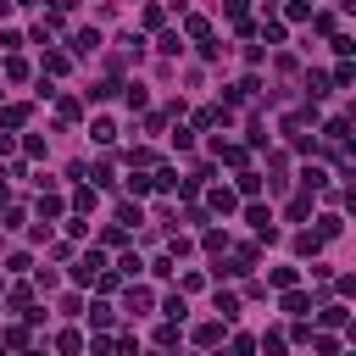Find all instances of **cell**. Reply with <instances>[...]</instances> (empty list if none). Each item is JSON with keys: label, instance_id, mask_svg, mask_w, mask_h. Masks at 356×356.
<instances>
[{"label": "cell", "instance_id": "obj_1", "mask_svg": "<svg viewBox=\"0 0 356 356\" xmlns=\"http://www.w3.org/2000/svg\"><path fill=\"white\" fill-rule=\"evenodd\" d=\"M95 273H106V256L101 251H84L78 267H73V284H95Z\"/></svg>", "mask_w": 356, "mask_h": 356}, {"label": "cell", "instance_id": "obj_2", "mask_svg": "<svg viewBox=\"0 0 356 356\" xmlns=\"http://www.w3.org/2000/svg\"><path fill=\"white\" fill-rule=\"evenodd\" d=\"M284 312H290V318H306V312H312V295H306V290H284Z\"/></svg>", "mask_w": 356, "mask_h": 356}, {"label": "cell", "instance_id": "obj_3", "mask_svg": "<svg viewBox=\"0 0 356 356\" xmlns=\"http://www.w3.org/2000/svg\"><path fill=\"white\" fill-rule=\"evenodd\" d=\"M117 222H123V229H140V222H145L140 201H117Z\"/></svg>", "mask_w": 356, "mask_h": 356}, {"label": "cell", "instance_id": "obj_4", "mask_svg": "<svg viewBox=\"0 0 356 356\" xmlns=\"http://www.w3.org/2000/svg\"><path fill=\"white\" fill-rule=\"evenodd\" d=\"M56 351H62V356H84V334H78V329H62V334H56Z\"/></svg>", "mask_w": 356, "mask_h": 356}, {"label": "cell", "instance_id": "obj_5", "mask_svg": "<svg viewBox=\"0 0 356 356\" xmlns=\"http://www.w3.org/2000/svg\"><path fill=\"white\" fill-rule=\"evenodd\" d=\"M89 140H95V145H112V140H117V123L95 117V123H89Z\"/></svg>", "mask_w": 356, "mask_h": 356}, {"label": "cell", "instance_id": "obj_6", "mask_svg": "<svg viewBox=\"0 0 356 356\" xmlns=\"http://www.w3.org/2000/svg\"><path fill=\"white\" fill-rule=\"evenodd\" d=\"M62 212H67L62 195H39V222H51V217H62Z\"/></svg>", "mask_w": 356, "mask_h": 356}, {"label": "cell", "instance_id": "obj_7", "mask_svg": "<svg viewBox=\"0 0 356 356\" xmlns=\"http://www.w3.org/2000/svg\"><path fill=\"white\" fill-rule=\"evenodd\" d=\"M306 95H312V101H323V95H334V84H329L323 73H306Z\"/></svg>", "mask_w": 356, "mask_h": 356}, {"label": "cell", "instance_id": "obj_8", "mask_svg": "<svg viewBox=\"0 0 356 356\" xmlns=\"http://www.w3.org/2000/svg\"><path fill=\"white\" fill-rule=\"evenodd\" d=\"M217 312H222V323L240 318V295H234V290H217Z\"/></svg>", "mask_w": 356, "mask_h": 356}, {"label": "cell", "instance_id": "obj_9", "mask_svg": "<svg viewBox=\"0 0 356 356\" xmlns=\"http://www.w3.org/2000/svg\"><path fill=\"white\" fill-rule=\"evenodd\" d=\"M28 123V106H0V128H23Z\"/></svg>", "mask_w": 356, "mask_h": 356}, {"label": "cell", "instance_id": "obj_10", "mask_svg": "<svg viewBox=\"0 0 356 356\" xmlns=\"http://www.w3.org/2000/svg\"><path fill=\"white\" fill-rule=\"evenodd\" d=\"M306 345L318 351V356H334V351H340V340H334V334H318V329H312V340H306Z\"/></svg>", "mask_w": 356, "mask_h": 356}, {"label": "cell", "instance_id": "obj_11", "mask_svg": "<svg viewBox=\"0 0 356 356\" xmlns=\"http://www.w3.org/2000/svg\"><path fill=\"white\" fill-rule=\"evenodd\" d=\"M128 312H151V290H145V284L128 290Z\"/></svg>", "mask_w": 356, "mask_h": 356}, {"label": "cell", "instance_id": "obj_12", "mask_svg": "<svg viewBox=\"0 0 356 356\" xmlns=\"http://www.w3.org/2000/svg\"><path fill=\"white\" fill-rule=\"evenodd\" d=\"M217 156L229 162V167H245V145H222V140H217Z\"/></svg>", "mask_w": 356, "mask_h": 356}, {"label": "cell", "instance_id": "obj_13", "mask_svg": "<svg viewBox=\"0 0 356 356\" xmlns=\"http://www.w3.org/2000/svg\"><path fill=\"white\" fill-rule=\"evenodd\" d=\"M162 312H167V323H184V290L167 295V306H162Z\"/></svg>", "mask_w": 356, "mask_h": 356}, {"label": "cell", "instance_id": "obj_14", "mask_svg": "<svg viewBox=\"0 0 356 356\" xmlns=\"http://www.w3.org/2000/svg\"><path fill=\"white\" fill-rule=\"evenodd\" d=\"M184 34H190V39H212V23H206V17H184Z\"/></svg>", "mask_w": 356, "mask_h": 356}, {"label": "cell", "instance_id": "obj_15", "mask_svg": "<svg viewBox=\"0 0 356 356\" xmlns=\"http://www.w3.org/2000/svg\"><path fill=\"white\" fill-rule=\"evenodd\" d=\"M340 229H345V222H340V217H334V212H329V217H318V240H334V234H340Z\"/></svg>", "mask_w": 356, "mask_h": 356}, {"label": "cell", "instance_id": "obj_16", "mask_svg": "<svg viewBox=\"0 0 356 356\" xmlns=\"http://www.w3.org/2000/svg\"><path fill=\"white\" fill-rule=\"evenodd\" d=\"M240 195H251V201L262 195V173H240Z\"/></svg>", "mask_w": 356, "mask_h": 356}, {"label": "cell", "instance_id": "obj_17", "mask_svg": "<svg viewBox=\"0 0 356 356\" xmlns=\"http://www.w3.org/2000/svg\"><path fill=\"white\" fill-rule=\"evenodd\" d=\"M301 184H306V190H323V184H329V173H323V167H306V173H301Z\"/></svg>", "mask_w": 356, "mask_h": 356}, {"label": "cell", "instance_id": "obj_18", "mask_svg": "<svg viewBox=\"0 0 356 356\" xmlns=\"http://www.w3.org/2000/svg\"><path fill=\"white\" fill-rule=\"evenodd\" d=\"M73 44H78V56H84V51H101V34H95V28H84Z\"/></svg>", "mask_w": 356, "mask_h": 356}, {"label": "cell", "instance_id": "obj_19", "mask_svg": "<svg viewBox=\"0 0 356 356\" xmlns=\"http://www.w3.org/2000/svg\"><path fill=\"white\" fill-rule=\"evenodd\" d=\"M6 78L23 84V78H28V62H23V56H6Z\"/></svg>", "mask_w": 356, "mask_h": 356}, {"label": "cell", "instance_id": "obj_20", "mask_svg": "<svg viewBox=\"0 0 356 356\" xmlns=\"http://www.w3.org/2000/svg\"><path fill=\"white\" fill-rule=\"evenodd\" d=\"M56 112H62V123H78V112H84V106H78L73 95H62V101H56Z\"/></svg>", "mask_w": 356, "mask_h": 356}, {"label": "cell", "instance_id": "obj_21", "mask_svg": "<svg viewBox=\"0 0 356 356\" xmlns=\"http://www.w3.org/2000/svg\"><path fill=\"white\" fill-rule=\"evenodd\" d=\"M195 340H201V345H217V340H222V323H201Z\"/></svg>", "mask_w": 356, "mask_h": 356}, {"label": "cell", "instance_id": "obj_22", "mask_svg": "<svg viewBox=\"0 0 356 356\" xmlns=\"http://www.w3.org/2000/svg\"><path fill=\"white\" fill-rule=\"evenodd\" d=\"M156 51H162V56H178V51H184V39H178V34H162Z\"/></svg>", "mask_w": 356, "mask_h": 356}, {"label": "cell", "instance_id": "obj_23", "mask_svg": "<svg viewBox=\"0 0 356 356\" xmlns=\"http://www.w3.org/2000/svg\"><path fill=\"white\" fill-rule=\"evenodd\" d=\"M67 67H73V62H67L62 51H44V73H67Z\"/></svg>", "mask_w": 356, "mask_h": 356}, {"label": "cell", "instance_id": "obj_24", "mask_svg": "<svg viewBox=\"0 0 356 356\" xmlns=\"http://www.w3.org/2000/svg\"><path fill=\"white\" fill-rule=\"evenodd\" d=\"M73 212H78V217L95 212V190H78V195H73Z\"/></svg>", "mask_w": 356, "mask_h": 356}, {"label": "cell", "instance_id": "obj_25", "mask_svg": "<svg viewBox=\"0 0 356 356\" xmlns=\"http://www.w3.org/2000/svg\"><path fill=\"white\" fill-rule=\"evenodd\" d=\"M212 212H234V190H212Z\"/></svg>", "mask_w": 356, "mask_h": 356}, {"label": "cell", "instance_id": "obj_26", "mask_svg": "<svg viewBox=\"0 0 356 356\" xmlns=\"http://www.w3.org/2000/svg\"><path fill=\"white\" fill-rule=\"evenodd\" d=\"M295 251H301V256H318V251H323V240H318V234H301V240H295Z\"/></svg>", "mask_w": 356, "mask_h": 356}, {"label": "cell", "instance_id": "obj_27", "mask_svg": "<svg viewBox=\"0 0 356 356\" xmlns=\"http://www.w3.org/2000/svg\"><path fill=\"white\" fill-rule=\"evenodd\" d=\"M273 290H295V267H273Z\"/></svg>", "mask_w": 356, "mask_h": 356}, {"label": "cell", "instance_id": "obj_28", "mask_svg": "<svg viewBox=\"0 0 356 356\" xmlns=\"http://www.w3.org/2000/svg\"><path fill=\"white\" fill-rule=\"evenodd\" d=\"M201 245H206V251H212V256H222V251H229V234H217V229H212V234H206V240H201Z\"/></svg>", "mask_w": 356, "mask_h": 356}, {"label": "cell", "instance_id": "obj_29", "mask_svg": "<svg viewBox=\"0 0 356 356\" xmlns=\"http://www.w3.org/2000/svg\"><path fill=\"white\" fill-rule=\"evenodd\" d=\"M123 101H128V106H134V112H140V106H145V101H151V95H145V89H140V84H128V89H123Z\"/></svg>", "mask_w": 356, "mask_h": 356}, {"label": "cell", "instance_id": "obj_30", "mask_svg": "<svg viewBox=\"0 0 356 356\" xmlns=\"http://www.w3.org/2000/svg\"><path fill=\"white\" fill-rule=\"evenodd\" d=\"M128 190H134V195H151L156 184H151V173H134V178H128Z\"/></svg>", "mask_w": 356, "mask_h": 356}, {"label": "cell", "instance_id": "obj_31", "mask_svg": "<svg viewBox=\"0 0 356 356\" xmlns=\"http://www.w3.org/2000/svg\"><path fill=\"white\" fill-rule=\"evenodd\" d=\"M229 351H234V356H256V340H251V334H234V345H229Z\"/></svg>", "mask_w": 356, "mask_h": 356}, {"label": "cell", "instance_id": "obj_32", "mask_svg": "<svg viewBox=\"0 0 356 356\" xmlns=\"http://www.w3.org/2000/svg\"><path fill=\"white\" fill-rule=\"evenodd\" d=\"M262 39L267 44H284V23H262Z\"/></svg>", "mask_w": 356, "mask_h": 356}, {"label": "cell", "instance_id": "obj_33", "mask_svg": "<svg viewBox=\"0 0 356 356\" xmlns=\"http://www.w3.org/2000/svg\"><path fill=\"white\" fill-rule=\"evenodd\" d=\"M284 345H290L284 334H267V340H262V351H267V356H284Z\"/></svg>", "mask_w": 356, "mask_h": 356}, {"label": "cell", "instance_id": "obj_34", "mask_svg": "<svg viewBox=\"0 0 356 356\" xmlns=\"http://www.w3.org/2000/svg\"><path fill=\"white\" fill-rule=\"evenodd\" d=\"M323 134H329V145H345V117H334V123H329Z\"/></svg>", "mask_w": 356, "mask_h": 356}, {"label": "cell", "instance_id": "obj_35", "mask_svg": "<svg viewBox=\"0 0 356 356\" xmlns=\"http://www.w3.org/2000/svg\"><path fill=\"white\" fill-rule=\"evenodd\" d=\"M12 145H17V140H12V134H0V156H6V151H12Z\"/></svg>", "mask_w": 356, "mask_h": 356}, {"label": "cell", "instance_id": "obj_36", "mask_svg": "<svg viewBox=\"0 0 356 356\" xmlns=\"http://www.w3.org/2000/svg\"><path fill=\"white\" fill-rule=\"evenodd\" d=\"M51 6H56V12H73V6H78V0H51Z\"/></svg>", "mask_w": 356, "mask_h": 356}, {"label": "cell", "instance_id": "obj_37", "mask_svg": "<svg viewBox=\"0 0 356 356\" xmlns=\"http://www.w3.org/2000/svg\"><path fill=\"white\" fill-rule=\"evenodd\" d=\"M6 17H12V0H0V23H6Z\"/></svg>", "mask_w": 356, "mask_h": 356}, {"label": "cell", "instance_id": "obj_38", "mask_svg": "<svg viewBox=\"0 0 356 356\" xmlns=\"http://www.w3.org/2000/svg\"><path fill=\"white\" fill-rule=\"evenodd\" d=\"M23 356H44V345H28V351H23Z\"/></svg>", "mask_w": 356, "mask_h": 356}, {"label": "cell", "instance_id": "obj_39", "mask_svg": "<svg viewBox=\"0 0 356 356\" xmlns=\"http://www.w3.org/2000/svg\"><path fill=\"white\" fill-rule=\"evenodd\" d=\"M0 206H6V178H0Z\"/></svg>", "mask_w": 356, "mask_h": 356}, {"label": "cell", "instance_id": "obj_40", "mask_svg": "<svg viewBox=\"0 0 356 356\" xmlns=\"http://www.w3.org/2000/svg\"><path fill=\"white\" fill-rule=\"evenodd\" d=\"M0 290H6V279H0Z\"/></svg>", "mask_w": 356, "mask_h": 356}]
</instances>
